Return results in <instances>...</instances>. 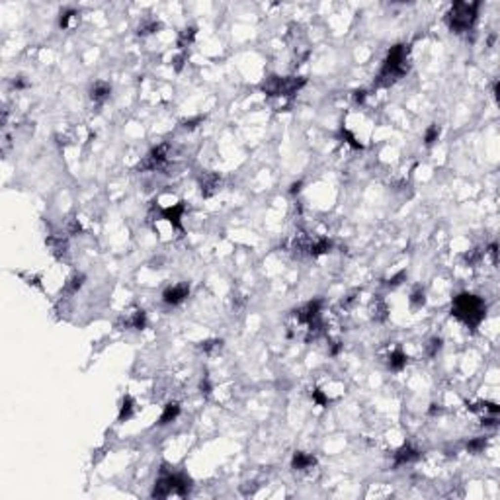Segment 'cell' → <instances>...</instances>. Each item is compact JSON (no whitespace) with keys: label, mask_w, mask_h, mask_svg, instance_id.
<instances>
[{"label":"cell","mask_w":500,"mask_h":500,"mask_svg":"<svg viewBox=\"0 0 500 500\" xmlns=\"http://www.w3.org/2000/svg\"><path fill=\"white\" fill-rule=\"evenodd\" d=\"M452 313L458 317L461 323H465L467 327L475 329L485 319L487 305H485V301L481 297H477L473 293H459L458 297L454 299Z\"/></svg>","instance_id":"cell-1"},{"label":"cell","mask_w":500,"mask_h":500,"mask_svg":"<svg viewBox=\"0 0 500 500\" xmlns=\"http://www.w3.org/2000/svg\"><path fill=\"white\" fill-rule=\"evenodd\" d=\"M407 55H409L407 45L391 47V51H389V55L383 63V69L377 77V86H389V84H393L395 81H399L401 77L407 75V71H409Z\"/></svg>","instance_id":"cell-2"},{"label":"cell","mask_w":500,"mask_h":500,"mask_svg":"<svg viewBox=\"0 0 500 500\" xmlns=\"http://www.w3.org/2000/svg\"><path fill=\"white\" fill-rule=\"evenodd\" d=\"M481 2H456L452 6V10L448 12V24L454 32H467L473 28L475 20H477V12H479Z\"/></svg>","instance_id":"cell-3"},{"label":"cell","mask_w":500,"mask_h":500,"mask_svg":"<svg viewBox=\"0 0 500 500\" xmlns=\"http://www.w3.org/2000/svg\"><path fill=\"white\" fill-rule=\"evenodd\" d=\"M303 84H305V79H301V77H292V79L272 77L268 83L264 84V92L270 94V96H293L301 90Z\"/></svg>","instance_id":"cell-4"},{"label":"cell","mask_w":500,"mask_h":500,"mask_svg":"<svg viewBox=\"0 0 500 500\" xmlns=\"http://www.w3.org/2000/svg\"><path fill=\"white\" fill-rule=\"evenodd\" d=\"M168 157V147L167 145H159L157 149H153L143 163H139V170H157L161 167Z\"/></svg>","instance_id":"cell-5"},{"label":"cell","mask_w":500,"mask_h":500,"mask_svg":"<svg viewBox=\"0 0 500 500\" xmlns=\"http://www.w3.org/2000/svg\"><path fill=\"white\" fill-rule=\"evenodd\" d=\"M188 295H190V286L188 284H178V286L168 288L165 295H163V299H165L167 305H180Z\"/></svg>","instance_id":"cell-6"},{"label":"cell","mask_w":500,"mask_h":500,"mask_svg":"<svg viewBox=\"0 0 500 500\" xmlns=\"http://www.w3.org/2000/svg\"><path fill=\"white\" fill-rule=\"evenodd\" d=\"M184 211H186L184 202H178L176 206H170V208L163 209L161 215H163V219H168V221L172 223V227L182 229V215H184Z\"/></svg>","instance_id":"cell-7"},{"label":"cell","mask_w":500,"mask_h":500,"mask_svg":"<svg viewBox=\"0 0 500 500\" xmlns=\"http://www.w3.org/2000/svg\"><path fill=\"white\" fill-rule=\"evenodd\" d=\"M420 458V452L415 450L413 446H403L397 454H395V467H401V465H407V463H413Z\"/></svg>","instance_id":"cell-8"},{"label":"cell","mask_w":500,"mask_h":500,"mask_svg":"<svg viewBox=\"0 0 500 500\" xmlns=\"http://www.w3.org/2000/svg\"><path fill=\"white\" fill-rule=\"evenodd\" d=\"M317 463V459L309 454H303V452H295L292 459V467L295 471H305V469H311L313 465Z\"/></svg>","instance_id":"cell-9"},{"label":"cell","mask_w":500,"mask_h":500,"mask_svg":"<svg viewBox=\"0 0 500 500\" xmlns=\"http://www.w3.org/2000/svg\"><path fill=\"white\" fill-rule=\"evenodd\" d=\"M407 362H409L407 354H405L401 348H395V350L389 354V362H387V366H389L393 372H401V370L407 366Z\"/></svg>","instance_id":"cell-10"},{"label":"cell","mask_w":500,"mask_h":500,"mask_svg":"<svg viewBox=\"0 0 500 500\" xmlns=\"http://www.w3.org/2000/svg\"><path fill=\"white\" fill-rule=\"evenodd\" d=\"M180 415V405L178 403H168L167 407H165V411H163V415L159 418V426H167L170 424L172 420H176Z\"/></svg>","instance_id":"cell-11"},{"label":"cell","mask_w":500,"mask_h":500,"mask_svg":"<svg viewBox=\"0 0 500 500\" xmlns=\"http://www.w3.org/2000/svg\"><path fill=\"white\" fill-rule=\"evenodd\" d=\"M110 92H112V86L108 83H96L90 90V98L94 102H104L110 96Z\"/></svg>","instance_id":"cell-12"},{"label":"cell","mask_w":500,"mask_h":500,"mask_svg":"<svg viewBox=\"0 0 500 500\" xmlns=\"http://www.w3.org/2000/svg\"><path fill=\"white\" fill-rule=\"evenodd\" d=\"M133 417H135V401L131 395H125L122 401V409H120V422L131 420Z\"/></svg>","instance_id":"cell-13"},{"label":"cell","mask_w":500,"mask_h":500,"mask_svg":"<svg viewBox=\"0 0 500 500\" xmlns=\"http://www.w3.org/2000/svg\"><path fill=\"white\" fill-rule=\"evenodd\" d=\"M217 188H219V178L215 174H204V178H202V194L206 198H209V196L215 194Z\"/></svg>","instance_id":"cell-14"},{"label":"cell","mask_w":500,"mask_h":500,"mask_svg":"<svg viewBox=\"0 0 500 500\" xmlns=\"http://www.w3.org/2000/svg\"><path fill=\"white\" fill-rule=\"evenodd\" d=\"M127 325H129L131 329H137V331L145 329V327H147V315H145V311H143V309H141V311H135V313L131 315V319L127 321Z\"/></svg>","instance_id":"cell-15"},{"label":"cell","mask_w":500,"mask_h":500,"mask_svg":"<svg viewBox=\"0 0 500 500\" xmlns=\"http://www.w3.org/2000/svg\"><path fill=\"white\" fill-rule=\"evenodd\" d=\"M83 284H84V276L83 274H77V276H73L69 282H67V286H65V293H77L81 288H83Z\"/></svg>","instance_id":"cell-16"},{"label":"cell","mask_w":500,"mask_h":500,"mask_svg":"<svg viewBox=\"0 0 500 500\" xmlns=\"http://www.w3.org/2000/svg\"><path fill=\"white\" fill-rule=\"evenodd\" d=\"M161 28V24L157 22V20H145L141 26H139V36H147V34H153V32H157Z\"/></svg>","instance_id":"cell-17"},{"label":"cell","mask_w":500,"mask_h":500,"mask_svg":"<svg viewBox=\"0 0 500 500\" xmlns=\"http://www.w3.org/2000/svg\"><path fill=\"white\" fill-rule=\"evenodd\" d=\"M438 137H440V127L438 125H430L426 129V133H424V143L426 145H434L438 141Z\"/></svg>","instance_id":"cell-18"},{"label":"cell","mask_w":500,"mask_h":500,"mask_svg":"<svg viewBox=\"0 0 500 500\" xmlns=\"http://www.w3.org/2000/svg\"><path fill=\"white\" fill-rule=\"evenodd\" d=\"M487 448V440L485 438H475V440H471L469 444H467V452L469 454H479V452H483Z\"/></svg>","instance_id":"cell-19"},{"label":"cell","mask_w":500,"mask_h":500,"mask_svg":"<svg viewBox=\"0 0 500 500\" xmlns=\"http://www.w3.org/2000/svg\"><path fill=\"white\" fill-rule=\"evenodd\" d=\"M424 303H426V295H424V290H422V288H417L415 292L411 293V305H413L415 309H420Z\"/></svg>","instance_id":"cell-20"},{"label":"cell","mask_w":500,"mask_h":500,"mask_svg":"<svg viewBox=\"0 0 500 500\" xmlns=\"http://www.w3.org/2000/svg\"><path fill=\"white\" fill-rule=\"evenodd\" d=\"M194 38H196V28H186V30L180 34L178 43H180V47H186L188 43L194 42Z\"/></svg>","instance_id":"cell-21"},{"label":"cell","mask_w":500,"mask_h":500,"mask_svg":"<svg viewBox=\"0 0 500 500\" xmlns=\"http://www.w3.org/2000/svg\"><path fill=\"white\" fill-rule=\"evenodd\" d=\"M221 348H223V340H208V342L202 344V350H204L206 354H215V352H219Z\"/></svg>","instance_id":"cell-22"},{"label":"cell","mask_w":500,"mask_h":500,"mask_svg":"<svg viewBox=\"0 0 500 500\" xmlns=\"http://www.w3.org/2000/svg\"><path fill=\"white\" fill-rule=\"evenodd\" d=\"M440 348H442V338H432V340L428 342V346H426V354H428L430 358H434V356L440 352Z\"/></svg>","instance_id":"cell-23"},{"label":"cell","mask_w":500,"mask_h":500,"mask_svg":"<svg viewBox=\"0 0 500 500\" xmlns=\"http://www.w3.org/2000/svg\"><path fill=\"white\" fill-rule=\"evenodd\" d=\"M311 397H313V401L317 403V405H321V407H327L329 405V399L323 395V391H319V389H315L313 393H311Z\"/></svg>","instance_id":"cell-24"},{"label":"cell","mask_w":500,"mask_h":500,"mask_svg":"<svg viewBox=\"0 0 500 500\" xmlns=\"http://www.w3.org/2000/svg\"><path fill=\"white\" fill-rule=\"evenodd\" d=\"M465 258H467V262H469V264H477V262L483 258V252H481V250H473V252H471V254H467Z\"/></svg>","instance_id":"cell-25"},{"label":"cell","mask_w":500,"mask_h":500,"mask_svg":"<svg viewBox=\"0 0 500 500\" xmlns=\"http://www.w3.org/2000/svg\"><path fill=\"white\" fill-rule=\"evenodd\" d=\"M405 278H407V274H405V272H401V274H397V276H395V278H391V280H389V288H397V286H401V284H403V280H405Z\"/></svg>","instance_id":"cell-26"},{"label":"cell","mask_w":500,"mask_h":500,"mask_svg":"<svg viewBox=\"0 0 500 500\" xmlns=\"http://www.w3.org/2000/svg\"><path fill=\"white\" fill-rule=\"evenodd\" d=\"M200 387H202V393H206V395H209V393H211V383H209L208 377L202 381V385H200Z\"/></svg>","instance_id":"cell-27"},{"label":"cell","mask_w":500,"mask_h":500,"mask_svg":"<svg viewBox=\"0 0 500 500\" xmlns=\"http://www.w3.org/2000/svg\"><path fill=\"white\" fill-rule=\"evenodd\" d=\"M354 98H356V102H360V104H362V102L366 100V90H358Z\"/></svg>","instance_id":"cell-28"}]
</instances>
